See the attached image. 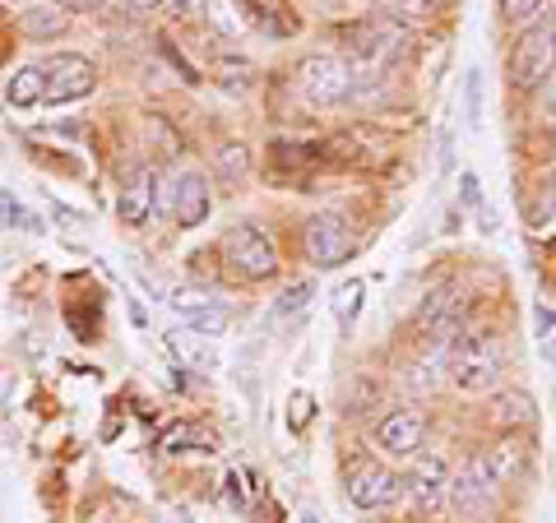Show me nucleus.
Segmentation results:
<instances>
[{"label": "nucleus", "mask_w": 556, "mask_h": 523, "mask_svg": "<svg viewBox=\"0 0 556 523\" xmlns=\"http://www.w3.org/2000/svg\"><path fill=\"white\" fill-rule=\"evenodd\" d=\"M450 380L459 394H496L501 390V353L492 334H450Z\"/></svg>", "instance_id": "f257e3e1"}, {"label": "nucleus", "mask_w": 556, "mask_h": 523, "mask_svg": "<svg viewBox=\"0 0 556 523\" xmlns=\"http://www.w3.org/2000/svg\"><path fill=\"white\" fill-rule=\"evenodd\" d=\"M298 89L311 107H339L357 89V69L343 56H311L298 69Z\"/></svg>", "instance_id": "f03ea898"}, {"label": "nucleus", "mask_w": 556, "mask_h": 523, "mask_svg": "<svg viewBox=\"0 0 556 523\" xmlns=\"http://www.w3.org/2000/svg\"><path fill=\"white\" fill-rule=\"evenodd\" d=\"M223 265H228L241 283H260V278H269L278 269V251L260 228L237 222V228H228V237H223Z\"/></svg>", "instance_id": "7ed1b4c3"}, {"label": "nucleus", "mask_w": 556, "mask_h": 523, "mask_svg": "<svg viewBox=\"0 0 556 523\" xmlns=\"http://www.w3.org/2000/svg\"><path fill=\"white\" fill-rule=\"evenodd\" d=\"M42 69V102H79V98H89L93 93V84H98V69L93 61H84L75 56V51H56V56H47L38 61Z\"/></svg>", "instance_id": "20e7f679"}, {"label": "nucleus", "mask_w": 556, "mask_h": 523, "mask_svg": "<svg viewBox=\"0 0 556 523\" xmlns=\"http://www.w3.org/2000/svg\"><path fill=\"white\" fill-rule=\"evenodd\" d=\"M348 42H353L357 61L386 65L394 56H404L408 28H404V20H394V14H367V20H357L353 28H348Z\"/></svg>", "instance_id": "39448f33"}, {"label": "nucleus", "mask_w": 556, "mask_h": 523, "mask_svg": "<svg viewBox=\"0 0 556 523\" xmlns=\"http://www.w3.org/2000/svg\"><path fill=\"white\" fill-rule=\"evenodd\" d=\"M552 65H556V33L547 24L519 33V42L510 51V79H515V89H533L538 79H547Z\"/></svg>", "instance_id": "423d86ee"}, {"label": "nucleus", "mask_w": 556, "mask_h": 523, "mask_svg": "<svg viewBox=\"0 0 556 523\" xmlns=\"http://www.w3.org/2000/svg\"><path fill=\"white\" fill-rule=\"evenodd\" d=\"M306 255L311 265L320 269H334L353 255V228H348L343 214H316L306 222Z\"/></svg>", "instance_id": "0eeeda50"}, {"label": "nucleus", "mask_w": 556, "mask_h": 523, "mask_svg": "<svg viewBox=\"0 0 556 523\" xmlns=\"http://www.w3.org/2000/svg\"><path fill=\"white\" fill-rule=\"evenodd\" d=\"M343 492L348 500L357 505V510H386V505L399 500V477L390 473V468H380V463H353L348 468V482H343Z\"/></svg>", "instance_id": "6e6552de"}, {"label": "nucleus", "mask_w": 556, "mask_h": 523, "mask_svg": "<svg viewBox=\"0 0 556 523\" xmlns=\"http://www.w3.org/2000/svg\"><path fill=\"white\" fill-rule=\"evenodd\" d=\"M376 445L386 449L390 459H413L417 445H422V417L413 408H394L376 422Z\"/></svg>", "instance_id": "1a4fd4ad"}, {"label": "nucleus", "mask_w": 556, "mask_h": 523, "mask_svg": "<svg viewBox=\"0 0 556 523\" xmlns=\"http://www.w3.org/2000/svg\"><path fill=\"white\" fill-rule=\"evenodd\" d=\"M172 306H177V316L204 339H218L223 329L232 324V310L223 306L218 296H208V292H177L172 296Z\"/></svg>", "instance_id": "9d476101"}, {"label": "nucleus", "mask_w": 556, "mask_h": 523, "mask_svg": "<svg viewBox=\"0 0 556 523\" xmlns=\"http://www.w3.org/2000/svg\"><path fill=\"white\" fill-rule=\"evenodd\" d=\"M445 486H450V463L441 455H427L413 463L408 473V492L417 500V510H437V505L445 500Z\"/></svg>", "instance_id": "9b49d317"}, {"label": "nucleus", "mask_w": 556, "mask_h": 523, "mask_svg": "<svg viewBox=\"0 0 556 523\" xmlns=\"http://www.w3.org/2000/svg\"><path fill=\"white\" fill-rule=\"evenodd\" d=\"M208 208H214V200H208V181L200 177V171H186V177L177 181V190H172V214H177L181 228H200V222L208 218Z\"/></svg>", "instance_id": "f8f14e48"}, {"label": "nucleus", "mask_w": 556, "mask_h": 523, "mask_svg": "<svg viewBox=\"0 0 556 523\" xmlns=\"http://www.w3.org/2000/svg\"><path fill=\"white\" fill-rule=\"evenodd\" d=\"M445 496L455 500V510H459L464 519H486V514H492V500H496L492 486H482L473 473H468V468H464L459 477H450Z\"/></svg>", "instance_id": "ddd939ff"}, {"label": "nucleus", "mask_w": 556, "mask_h": 523, "mask_svg": "<svg viewBox=\"0 0 556 523\" xmlns=\"http://www.w3.org/2000/svg\"><path fill=\"white\" fill-rule=\"evenodd\" d=\"M153 186H159V177H153L149 167H139V171H130V181H126V190H121V218L130 222V228H139V222L149 218V208H153Z\"/></svg>", "instance_id": "4468645a"}, {"label": "nucleus", "mask_w": 556, "mask_h": 523, "mask_svg": "<svg viewBox=\"0 0 556 523\" xmlns=\"http://www.w3.org/2000/svg\"><path fill=\"white\" fill-rule=\"evenodd\" d=\"M533 417H538V404L525 390H501L492 398V422L496 426H529Z\"/></svg>", "instance_id": "2eb2a0df"}, {"label": "nucleus", "mask_w": 556, "mask_h": 523, "mask_svg": "<svg viewBox=\"0 0 556 523\" xmlns=\"http://www.w3.org/2000/svg\"><path fill=\"white\" fill-rule=\"evenodd\" d=\"M5 102L10 107H38L42 102V69L38 65H20L5 84Z\"/></svg>", "instance_id": "dca6fc26"}, {"label": "nucleus", "mask_w": 556, "mask_h": 523, "mask_svg": "<svg viewBox=\"0 0 556 523\" xmlns=\"http://www.w3.org/2000/svg\"><path fill=\"white\" fill-rule=\"evenodd\" d=\"M543 5H547V0H501V24L533 28L538 20H543Z\"/></svg>", "instance_id": "f3484780"}, {"label": "nucleus", "mask_w": 556, "mask_h": 523, "mask_svg": "<svg viewBox=\"0 0 556 523\" xmlns=\"http://www.w3.org/2000/svg\"><path fill=\"white\" fill-rule=\"evenodd\" d=\"M181 445H200L204 455H214L218 449V435L214 431H200V426H177L163 435V449H181Z\"/></svg>", "instance_id": "a211bd4d"}, {"label": "nucleus", "mask_w": 556, "mask_h": 523, "mask_svg": "<svg viewBox=\"0 0 556 523\" xmlns=\"http://www.w3.org/2000/svg\"><path fill=\"white\" fill-rule=\"evenodd\" d=\"M0 228H24V232H42V222L33 218L28 208H24V204L14 200L10 190H5V195H0Z\"/></svg>", "instance_id": "6ab92c4d"}, {"label": "nucleus", "mask_w": 556, "mask_h": 523, "mask_svg": "<svg viewBox=\"0 0 556 523\" xmlns=\"http://www.w3.org/2000/svg\"><path fill=\"white\" fill-rule=\"evenodd\" d=\"M362 296H367V288H362V283H343V288L334 292V316H339V324H343V329L357 320V310H362Z\"/></svg>", "instance_id": "aec40b11"}, {"label": "nucleus", "mask_w": 556, "mask_h": 523, "mask_svg": "<svg viewBox=\"0 0 556 523\" xmlns=\"http://www.w3.org/2000/svg\"><path fill=\"white\" fill-rule=\"evenodd\" d=\"M311 296H316V283H292L283 296H278L274 302V320H288V316H298V310L311 302Z\"/></svg>", "instance_id": "412c9836"}, {"label": "nucleus", "mask_w": 556, "mask_h": 523, "mask_svg": "<svg viewBox=\"0 0 556 523\" xmlns=\"http://www.w3.org/2000/svg\"><path fill=\"white\" fill-rule=\"evenodd\" d=\"M464 116H468V126H482V69H468L464 75Z\"/></svg>", "instance_id": "4be33fe9"}, {"label": "nucleus", "mask_w": 556, "mask_h": 523, "mask_svg": "<svg viewBox=\"0 0 556 523\" xmlns=\"http://www.w3.org/2000/svg\"><path fill=\"white\" fill-rule=\"evenodd\" d=\"M218 167H223V177H228V181H237V177H241V171H247V149H237V144H228V149H223V153H218Z\"/></svg>", "instance_id": "5701e85b"}, {"label": "nucleus", "mask_w": 556, "mask_h": 523, "mask_svg": "<svg viewBox=\"0 0 556 523\" xmlns=\"http://www.w3.org/2000/svg\"><path fill=\"white\" fill-rule=\"evenodd\" d=\"M459 200H464V208H482V181H478V171H464V177H459Z\"/></svg>", "instance_id": "b1692460"}, {"label": "nucleus", "mask_w": 556, "mask_h": 523, "mask_svg": "<svg viewBox=\"0 0 556 523\" xmlns=\"http://www.w3.org/2000/svg\"><path fill=\"white\" fill-rule=\"evenodd\" d=\"M24 28L33 33V38H42V33H51V28H61V14H51V10H33L28 20H24Z\"/></svg>", "instance_id": "393cba45"}, {"label": "nucleus", "mask_w": 556, "mask_h": 523, "mask_svg": "<svg viewBox=\"0 0 556 523\" xmlns=\"http://www.w3.org/2000/svg\"><path fill=\"white\" fill-rule=\"evenodd\" d=\"M556 214V186H547V195H543V204H533V214H529V222L533 228H543V222Z\"/></svg>", "instance_id": "a878e982"}, {"label": "nucleus", "mask_w": 556, "mask_h": 523, "mask_svg": "<svg viewBox=\"0 0 556 523\" xmlns=\"http://www.w3.org/2000/svg\"><path fill=\"white\" fill-rule=\"evenodd\" d=\"M306 417H311V398L306 394H292V426H306Z\"/></svg>", "instance_id": "bb28decb"}, {"label": "nucleus", "mask_w": 556, "mask_h": 523, "mask_svg": "<svg viewBox=\"0 0 556 523\" xmlns=\"http://www.w3.org/2000/svg\"><path fill=\"white\" fill-rule=\"evenodd\" d=\"M394 5H399V10H408V14H431V10L441 5V0H394Z\"/></svg>", "instance_id": "cd10ccee"}, {"label": "nucleus", "mask_w": 556, "mask_h": 523, "mask_svg": "<svg viewBox=\"0 0 556 523\" xmlns=\"http://www.w3.org/2000/svg\"><path fill=\"white\" fill-rule=\"evenodd\" d=\"M533 329H538V339H547V329H552V310L547 306L533 310Z\"/></svg>", "instance_id": "c85d7f7f"}, {"label": "nucleus", "mask_w": 556, "mask_h": 523, "mask_svg": "<svg viewBox=\"0 0 556 523\" xmlns=\"http://www.w3.org/2000/svg\"><path fill=\"white\" fill-rule=\"evenodd\" d=\"M56 218L70 222V228H84V214H75V208H65V204H56Z\"/></svg>", "instance_id": "c756f323"}, {"label": "nucleus", "mask_w": 556, "mask_h": 523, "mask_svg": "<svg viewBox=\"0 0 556 523\" xmlns=\"http://www.w3.org/2000/svg\"><path fill=\"white\" fill-rule=\"evenodd\" d=\"M130 5H135V10H159L163 0H130Z\"/></svg>", "instance_id": "7c9ffc66"}, {"label": "nucleus", "mask_w": 556, "mask_h": 523, "mask_svg": "<svg viewBox=\"0 0 556 523\" xmlns=\"http://www.w3.org/2000/svg\"><path fill=\"white\" fill-rule=\"evenodd\" d=\"M302 523H325V519H320V514H311V510H306V514H302Z\"/></svg>", "instance_id": "2f4dec72"}]
</instances>
